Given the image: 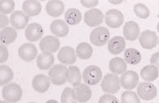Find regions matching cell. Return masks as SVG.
Here are the masks:
<instances>
[{
    "mask_svg": "<svg viewBox=\"0 0 159 103\" xmlns=\"http://www.w3.org/2000/svg\"><path fill=\"white\" fill-rule=\"evenodd\" d=\"M49 77L51 83L55 85L64 84L68 78V69L63 64H55L49 71Z\"/></svg>",
    "mask_w": 159,
    "mask_h": 103,
    "instance_id": "6da1fadb",
    "label": "cell"
},
{
    "mask_svg": "<svg viewBox=\"0 0 159 103\" xmlns=\"http://www.w3.org/2000/svg\"><path fill=\"white\" fill-rule=\"evenodd\" d=\"M23 94L21 87L16 83H9L4 85L2 89V96L5 101L10 103L19 101Z\"/></svg>",
    "mask_w": 159,
    "mask_h": 103,
    "instance_id": "7a4b0ae2",
    "label": "cell"
},
{
    "mask_svg": "<svg viewBox=\"0 0 159 103\" xmlns=\"http://www.w3.org/2000/svg\"><path fill=\"white\" fill-rule=\"evenodd\" d=\"M111 36L110 31L106 27H97L91 31L89 39L91 43L97 47L105 45L108 42Z\"/></svg>",
    "mask_w": 159,
    "mask_h": 103,
    "instance_id": "3957f363",
    "label": "cell"
},
{
    "mask_svg": "<svg viewBox=\"0 0 159 103\" xmlns=\"http://www.w3.org/2000/svg\"><path fill=\"white\" fill-rule=\"evenodd\" d=\"M120 78L113 73H107L103 77L101 87L103 92L107 93H116L120 89Z\"/></svg>",
    "mask_w": 159,
    "mask_h": 103,
    "instance_id": "277c9868",
    "label": "cell"
},
{
    "mask_svg": "<svg viewBox=\"0 0 159 103\" xmlns=\"http://www.w3.org/2000/svg\"><path fill=\"white\" fill-rule=\"evenodd\" d=\"M102 78V72L98 66L90 65L86 67L83 72V79L85 84L95 85L98 84Z\"/></svg>",
    "mask_w": 159,
    "mask_h": 103,
    "instance_id": "5b68a950",
    "label": "cell"
},
{
    "mask_svg": "<svg viewBox=\"0 0 159 103\" xmlns=\"http://www.w3.org/2000/svg\"><path fill=\"white\" fill-rule=\"evenodd\" d=\"M157 93V88L150 82L139 83L137 86V94L139 97L145 101H150L156 97Z\"/></svg>",
    "mask_w": 159,
    "mask_h": 103,
    "instance_id": "8992f818",
    "label": "cell"
},
{
    "mask_svg": "<svg viewBox=\"0 0 159 103\" xmlns=\"http://www.w3.org/2000/svg\"><path fill=\"white\" fill-rule=\"evenodd\" d=\"M105 22L110 27L118 28L124 23V17L123 13L118 9H111L105 14Z\"/></svg>",
    "mask_w": 159,
    "mask_h": 103,
    "instance_id": "52a82bcc",
    "label": "cell"
},
{
    "mask_svg": "<svg viewBox=\"0 0 159 103\" xmlns=\"http://www.w3.org/2000/svg\"><path fill=\"white\" fill-rule=\"evenodd\" d=\"M104 15L102 10L98 8H93L84 13V20L86 24L91 27H97L102 23Z\"/></svg>",
    "mask_w": 159,
    "mask_h": 103,
    "instance_id": "ba28073f",
    "label": "cell"
},
{
    "mask_svg": "<svg viewBox=\"0 0 159 103\" xmlns=\"http://www.w3.org/2000/svg\"><path fill=\"white\" fill-rule=\"evenodd\" d=\"M139 42L143 48L153 49L157 46L158 38L156 32L150 30H145L139 36Z\"/></svg>",
    "mask_w": 159,
    "mask_h": 103,
    "instance_id": "9c48e42d",
    "label": "cell"
},
{
    "mask_svg": "<svg viewBox=\"0 0 159 103\" xmlns=\"http://www.w3.org/2000/svg\"><path fill=\"white\" fill-rule=\"evenodd\" d=\"M139 84V75L136 72L129 70L121 75L120 84L125 89L132 90Z\"/></svg>",
    "mask_w": 159,
    "mask_h": 103,
    "instance_id": "30bf717a",
    "label": "cell"
},
{
    "mask_svg": "<svg viewBox=\"0 0 159 103\" xmlns=\"http://www.w3.org/2000/svg\"><path fill=\"white\" fill-rule=\"evenodd\" d=\"M18 55H19L20 58L25 61L30 62L37 57L38 49L33 43H25L19 47Z\"/></svg>",
    "mask_w": 159,
    "mask_h": 103,
    "instance_id": "8fae6325",
    "label": "cell"
},
{
    "mask_svg": "<svg viewBox=\"0 0 159 103\" xmlns=\"http://www.w3.org/2000/svg\"><path fill=\"white\" fill-rule=\"evenodd\" d=\"M44 34V30L41 24L38 23H32L29 24L25 29V37L30 42H35L42 39Z\"/></svg>",
    "mask_w": 159,
    "mask_h": 103,
    "instance_id": "7c38bea8",
    "label": "cell"
},
{
    "mask_svg": "<svg viewBox=\"0 0 159 103\" xmlns=\"http://www.w3.org/2000/svg\"><path fill=\"white\" fill-rule=\"evenodd\" d=\"M60 46V42L59 39L53 35H46L41 39L39 43V47L42 52H55L58 51Z\"/></svg>",
    "mask_w": 159,
    "mask_h": 103,
    "instance_id": "4fadbf2b",
    "label": "cell"
},
{
    "mask_svg": "<svg viewBox=\"0 0 159 103\" xmlns=\"http://www.w3.org/2000/svg\"><path fill=\"white\" fill-rule=\"evenodd\" d=\"M10 23L16 29H23L28 26L30 17L21 10H15L11 14Z\"/></svg>",
    "mask_w": 159,
    "mask_h": 103,
    "instance_id": "5bb4252c",
    "label": "cell"
},
{
    "mask_svg": "<svg viewBox=\"0 0 159 103\" xmlns=\"http://www.w3.org/2000/svg\"><path fill=\"white\" fill-rule=\"evenodd\" d=\"M58 60L63 64H72L76 61V53L73 47L64 46L59 51Z\"/></svg>",
    "mask_w": 159,
    "mask_h": 103,
    "instance_id": "9a60e30c",
    "label": "cell"
},
{
    "mask_svg": "<svg viewBox=\"0 0 159 103\" xmlns=\"http://www.w3.org/2000/svg\"><path fill=\"white\" fill-rule=\"evenodd\" d=\"M140 33V27L135 21H128L124 26V36L127 40L135 41L139 38Z\"/></svg>",
    "mask_w": 159,
    "mask_h": 103,
    "instance_id": "2e32d148",
    "label": "cell"
},
{
    "mask_svg": "<svg viewBox=\"0 0 159 103\" xmlns=\"http://www.w3.org/2000/svg\"><path fill=\"white\" fill-rule=\"evenodd\" d=\"M73 93L76 101L80 103L87 102L92 97V90L86 84H80L74 87Z\"/></svg>",
    "mask_w": 159,
    "mask_h": 103,
    "instance_id": "e0dca14e",
    "label": "cell"
},
{
    "mask_svg": "<svg viewBox=\"0 0 159 103\" xmlns=\"http://www.w3.org/2000/svg\"><path fill=\"white\" fill-rule=\"evenodd\" d=\"M50 77L46 76L44 74L36 75L33 79L32 84L33 88L37 92L39 93H46L48 90L50 86Z\"/></svg>",
    "mask_w": 159,
    "mask_h": 103,
    "instance_id": "ac0fdd59",
    "label": "cell"
},
{
    "mask_svg": "<svg viewBox=\"0 0 159 103\" xmlns=\"http://www.w3.org/2000/svg\"><path fill=\"white\" fill-rule=\"evenodd\" d=\"M125 46V39L122 36L116 35V36L111 38L108 41L107 49L113 55H119V54L121 53L122 52L124 51Z\"/></svg>",
    "mask_w": 159,
    "mask_h": 103,
    "instance_id": "d6986e66",
    "label": "cell"
},
{
    "mask_svg": "<svg viewBox=\"0 0 159 103\" xmlns=\"http://www.w3.org/2000/svg\"><path fill=\"white\" fill-rule=\"evenodd\" d=\"M50 31L57 37H64L69 32V26L63 19H55L50 24Z\"/></svg>",
    "mask_w": 159,
    "mask_h": 103,
    "instance_id": "ffe728a7",
    "label": "cell"
},
{
    "mask_svg": "<svg viewBox=\"0 0 159 103\" xmlns=\"http://www.w3.org/2000/svg\"><path fill=\"white\" fill-rule=\"evenodd\" d=\"M65 5L61 0H50L46 6V10L50 16L59 17L64 11Z\"/></svg>",
    "mask_w": 159,
    "mask_h": 103,
    "instance_id": "44dd1931",
    "label": "cell"
},
{
    "mask_svg": "<svg viewBox=\"0 0 159 103\" xmlns=\"http://www.w3.org/2000/svg\"><path fill=\"white\" fill-rule=\"evenodd\" d=\"M55 63V56L51 52H42L37 58V65L40 69L46 70Z\"/></svg>",
    "mask_w": 159,
    "mask_h": 103,
    "instance_id": "7402d4cb",
    "label": "cell"
},
{
    "mask_svg": "<svg viewBox=\"0 0 159 103\" xmlns=\"http://www.w3.org/2000/svg\"><path fill=\"white\" fill-rule=\"evenodd\" d=\"M23 11L29 17L38 15L42 10V4L35 0H25L22 6Z\"/></svg>",
    "mask_w": 159,
    "mask_h": 103,
    "instance_id": "603a6c76",
    "label": "cell"
},
{
    "mask_svg": "<svg viewBox=\"0 0 159 103\" xmlns=\"http://www.w3.org/2000/svg\"><path fill=\"white\" fill-rule=\"evenodd\" d=\"M109 68L113 74H124V72H127L128 65L125 60L121 57H114L110 60Z\"/></svg>",
    "mask_w": 159,
    "mask_h": 103,
    "instance_id": "cb8c5ba5",
    "label": "cell"
},
{
    "mask_svg": "<svg viewBox=\"0 0 159 103\" xmlns=\"http://www.w3.org/2000/svg\"><path fill=\"white\" fill-rule=\"evenodd\" d=\"M17 38V32L13 27H7L2 28L0 32L1 44L7 45L11 44L15 41Z\"/></svg>",
    "mask_w": 159,
    "mask_h": 103,
    "instance_id": "d4e9b609",
    "label": "cell"
},
{
    "mask_svg": "<svg viewBox=\"0 0 159 103\" xmlns=\"http://www.w3.org/2000/svg\"><path fill=\"white\" fill-rule=\"evenodd\" d=\"M158 68L153 64L144 66L140 71V76L147 82L153 81L158 77Z\"/></svg>",
    "mask_w": 159,
    "mask_h": 103,
    "instance_id": "484cf974",
    "label": "cell"
},
{
    "mask_svg": "<svg viewBox=\"0 0 159 103\" xmlns=\"http://www.w3.org/2000/svg\"><path fill=\"white\" fill-rule=\"evenodd\" d=\"M64 19L68 25H77L82 19L81 12L77 8H69L65 12Z\"/></svg>",
    "mask_w": 159,
    "mask_h": 103,
    "instance_id": "4316f807",
    "label": "cell"
},
{
    "mask_svg": "<svg viewBox=\"0 0 159 103\" xmlns=\"http://www.w3.org/2000/svg\"><path fill=\"white\" fill-rule=\"evenodd\" d=\"M68 69V78L67 81L74 87H76L81 84V72L77 66L70 65Z\"/></svg>",
    "mask_w": 159,
    "mask_h": 103,
    "instance_id": "83f0119b",
    "label": "cell"
},
{
    "mask_svg": "<svg viewBox=\"0 0 159 103\" xmlns=\"http://www.w3.org/2000/svg\"><path fill=\"white\" fill-rule=\"evenodd\" d=\"M141 54L136 48H128L124 51V60L128 64L136 65L141 61Z\"/></svg>",
    "mask_w": 159,
    "mask_h": 103,
    "instance_id": "f1b7e54d",
    "label": "cell"
},
{
    "mask_svg": "<svg viewBox=\"0 0 159 103\" xmlns=\"http://www.w3.org/2000/svg\"><path fill=\"white\" fill-rule=\"evenodd\" d=\"M76 56L81 60H86L92 56L93 55V47L89 43L86 42H82L79 43L75 49Z\"/></svg>",
    "mask_w": 159,
    "mask_h": 103,
    "instance_id": "f546056e",
    "label": "cell"
},
{
    "mask_svg": "<svg viewBox=\"0 0 159 103\" xmlns=\"http://www.w3.org/2000/svg\"><path fill=\"white\" fill-rule=\"evenodd\" d=\"M13 71L12 69L7 65L0 66V84L1 85H6L11 82V80L13 79Z\"/></svg>",
    "mask_w": 159,
    "mask_h": 103,
    "instance_id": "4dcf8cb0",
    "label": "cell"
},
{
    "mask_svg": "<svg viewBox=\"0 0 159 103\" xmlns=\"http://www.w3.org/2000/svg\"><path fill=\"white\" fill-rule=\"evenodd\" d=\"M121 103H140L138 94L131 90L124 91L121 95Z\"/></svg>",
    "mask_w": 159,
    "mask_h": 103,
    "instance_id": "1f68e13d",
    "label": "cell"
},
{
    "mask_svg": "<svg viewBox=\"0 0 159 103\" xmlns=\"http://www.w3.org/2000/svg\"><path fill=\"white\" fill-rule=\"evenodd\" d=\"M61 103H77L74 97L73 89L66 87L61 95Z\"/></svg>",
    "mask_w": 159,
    "mask_h": 103,
    "instance_id": "d6a6232c",
    "label": "cell"
},
{
    "mask_svg": "<svg viewBox=\"0 0 159 103\" xmlns=\"http://www.w3.org/2000/svg\"><path fill=\"white\" fill-rule=\"evenodd\" d=\"M15 8V2L13 0H1L0 11L2 14H11Z\"/></svg>",
    "mask_w": 159,
    "mask_h": 103,
    "instance_id": "836d02e7",
    "label": "cell"
},
{
    "mask_svg": "<svg viewBox=\"0 0 159 103\" xmlns=\"http://www.w3.org/2000/svg\"><path fill=\"white\" fill-rule=\"evenodd\" d=\"M133 10L135 14L140 19H147L149 16V9L143 3H136Z\"/></svg>",
    "mask_w": 159,
    "mask_h": 103,
    "instance_id": "e575fe53",
    "label": "cell"
},
{
    "mask_svg": "<svg viewBox=\"0 0 159 103\" xmlns=\"http://www.w3.org/2000/svg\"><path fill=\"white\" fill-rule=\"evenodd\" d=\"M98 103H120L118 98L115 97L114 95L107 93V94L102 95L99 98Z\"/></svg>",
    "mask_w": 159,
    "mask_h": 103,
    "instance_id": "d590c367",
    "label": "cell"
},
{
    "mask_svg": "<svg viewBox=\"0 0 159 103\" xmlns=\"http://www.w3.org/2000/svg\"><path fill=\"white\" fill-rule=\"evenodd\" d=\"M8 50L6 47V46L3 44L0 45V62L1 63H4L8 59Z\"/></svg>",
    "mask_w": 159,
    "mask_h": 103,
    "instance_id": "8d00e7d4",
    "label": "cell"
},
{
    "mask_svg": "<svg viewBox=\"0 0 159 103\" xmlns=\"http://www.w3.org/2000/svg\"><path fill=\"white\" fill-rule=\"evenodd\" d=\"M98 0H80V3L84 7H88V8L96 6L98 4Z\"/></svg>",
    "mask_w": 159,
    "mask_h": 103,
    "instance_id": "74e56055",
    "label": "cell"
},
{
    "mask_svg": "<svg viewBox=\"0 0 159 103\" xmlns=\"http://www.w3.org/2000/svg\"><path fill=\"white\" fill-rule=\"evenodd\" d=\"M150 64L156 66L159 69V52H155L151 56L150 58Z\"/></svg>",
    "mask_w": 159,
    "mask_h": 103,
    "instance_id": "f35d334b",
    "label": "cell"
},
{
    "mask_svg": "<svg viewBox=\"0 0 159 103\" xmlns=\"http://www.w3.org/2000/svg\"><path fill=\"white\" fill-rule=\"evenodd\" d=\"M0 22H1V25L0 27L2 28L7 27V26L10 23V19H8V17L7 16L6 14H1V16H0Z\"/></svg>",
    "mask_w": 159,
    "mask_h": 103,
    "instance_id": "ab89813d",
    "label": "cell"
},
{
    "mask_svg": "<svg viewBox=\"0 0 159 103\" xmlns=\"http://www.w3.org/2000/svg\"><path fill=\"white\" fill-rule=\"evenodd\" d=\"M109 2L112 3V4H119V3H121L123 2V0H109Z\"/></svg>",
    "mask_w": 159,
    "mask_h": 103,
    "instance_id": "60d3db41",
    "label": "cell"
},
{
    "mask_svg": "<svg viewBox=\"0 0 159 103\" xmlns=\"http://www.w3.org/2000/svg\"><path fill=\"white\" fill-rule=\"evenodd\" d=\"M46 103H59V102H58L56 100H55V99H50V100H48V101H46Z\"/></svg>",
    "mask_w": 159,
    "mask_h": 103,
    "instance_id": "b9f144b4",
    "label": "cell"
},
{
    "mask_svg": "<svg viewBox=\"0 0 159 103\" xmlns=\"http://www.w3.org/2000/svg\"><path fill=\"white\" fill-rule=\"evenodd\" d=\"M0 103H10V102H8V101H0Z\"/></svg>",
    "mask_w": 159,
    "mask_h": 103,
    "instance_id": "7bdbcfd3",
    "label": "cell"
},
{
    "mask_svg": "<svg viewBox=\"0 0 159 103\" xmlns=\"http://www.w3.org/2000/svg\"><path fill=\"white\" fill-rule=\"evenodd\" d=\"M157 31H158V33H159V22H158V23H157Z\"/></svg>",
    "mask_w": 159,
    "mask_h": 103,
    "instance_id": "ee69618b",
    "label": "cell"
},
{
    "mask_svg": "<svg viewBox=\"0 0 159 103\" xmlns=\"http://www.w3.org/2000/svg\"><path fill=\"white\" fill-rule=\"evenodd\" d=\"M30 103H37V102H30Z\"/></svg>",
    "mask_w": 159,
    "mask_h": 103,
    "instance_id": "f6af8a7d",
    "label": "cell"
},
{
    "mask_svg": "<svg viewBox=\"0 0 159 103\" xmlns=\"http://www.w3.org/2000/svg\"><path fill=\"white\" fill-rule=\"evenodd\" d=\"M158 45H159V39H158Z\"/></svg>",
    "mask_w": 159,
    "mask_h": 103,
    "instance_id": "bcb514c9",
    "label": "cell"
}]
</instances>
